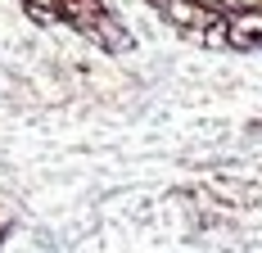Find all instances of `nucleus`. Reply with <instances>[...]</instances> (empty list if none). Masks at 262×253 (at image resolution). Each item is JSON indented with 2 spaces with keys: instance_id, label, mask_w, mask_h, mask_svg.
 <instances>
[{
  "instance_id": "2",
  "label": "nucleus",
  "mask_w": 262,
  "mask_h": 253,
  "mask_svg": "<svg viewBox=\"0 0 262 253\" xmlns=\"http://www.w3.org/2000/svg\"><path fill=\"white\" fill-rule=\"evenodd\" d=\"M235 9H262V0H235Z\"/></svg>"
},
{
  "instance_id": "1",
  "label": "nucleus",
  "mask_w": 262,
  "mask_h": 253,
  "mask_svg": "<svg viewBox=\"0 0 262 253\" xmlns=\"http://www.w3.org/2000/svg\"><path fill=\"white\" fill-rule=\"evenodd\" d=\"M226 54H258L262 50V9H231L226 14Z\"/></svg>"
}]
</instances>
